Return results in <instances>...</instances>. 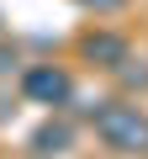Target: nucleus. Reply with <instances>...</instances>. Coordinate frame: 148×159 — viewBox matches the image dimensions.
<instances>
[{"mask_svg":"<svg viewBox=\"0 0 148 159\" xmlns=\"http://www.w3.org/2000/svg\"><path fill=\"white\" fill-rule=\"evenodd\" d=\"M80 6H90V11H122V0H80Z\"/></svg>","mask_w":148,"mask_h":159,"instance_id":"obj_5","label":"nucleus"},{"mask_svg":"<svg viewBox=\"0 0 148 159\" xmlns=\"http://www.w3.org/2000/svg\"><path fill=\"white\" fill-rule=\"evenodd\" d=\"M21 90H27L32 101H42V106H63V101L74 96V85H69V74H63V69H53V64H37V69H27V80H21Z\"/></svg>","mask_w":148,"mask_h":159,"instance_id":"obj_2","label":"nucleus"},{"mask_svg":"<svg viewBox=\"0 0 148 159\" xmlns=\"http://www.w3.org/2000/svg\"><path fill=\"white\" fill-rule=\"evenodd\" d=\"M85 58H95L101 69H122V64H127V37H116V32H90V37H85Z\"/></svg>","mask_w":148,"mask_h":159,"instance_id":"obj_3","label":"nucleus"},{"mask_svg":"<svg viewBox=\"0 0 148 159\" xmlns=\"http://www.w3.org/2000/svg\"><path fill=\"white\" fill-rule=\"evenodd\" d=\"M63 143H69V127H42V133H37V148H53V154H58Z\"/></svg>","mask_w":148,"mask_h":159,"instance_id":"obj_4","label":"nucleus"},{"mask_svg":"<svg viewBox=\"0 0 148 159\" xmlns=\"http://www.w3.org/2000/svg\"><path fill=\"white\" fill-rule=\"evenodd\" d=\"M95 133L111 148H127V154H143L148 148V117L137 106H101L95 111Z\"/></svg>","mask_w":148,"mask_h":159,"instance_id":"obj_1","label":"nucleus"}]
</instances>
